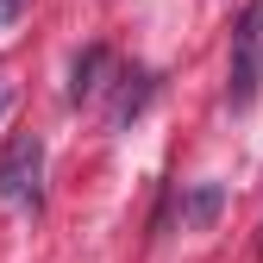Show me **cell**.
<instances>
[{
    "instance_id": "cell-5",
    "label": "cell",
    "mask_w": 263,
    "mask_h": 263,
    "mask_svg": "<svg viewBox=\"0 0 263 263\" xmlns=\"http://www.w3.org/2000/svg\"><path fill=\"white\" fill-rule=\"evenodd\" d=\"M19 7H25V0H0V25H13V19H19Z\"/></svg>"
},
{
    "instance_id": "cell-4",
    "label": "cell",
    "mask_w": 263,
    "mask_h": 263,
    "mask_svg": "<svg viewBox=\"0 0 263 263\" xmlns=\"http://www.w3.org/2000/svg\"><path fill=\"white\" fill-rule=\"evenodd\" d=\"M219 201H226V194H219V182H201V188H194L188 201H182V226H213Z\"/></svg>"
},
{
    "instance_id": "cell-1",
    "label": "cell",
    "mask_w": 263,
    "mask_h": 263,
    "mask_svg": "<svg viewBox=\"0 0 263 263\" xmlns=\"http://www.w3.org/2000/svg\"><path fill=\"white\" fill-rule=\"evenodd\" d=\"M263 88V0H251V7L238 13L232 25V63H226V101H232L238 113L257 101Z\"/></svg>"
},
{
    "instance_id": "cell-6",
    "label": "cell",
    "mask_w": 263,
    "mask_h": 263,
    "mask_svg": "<svg viewBox=\"0 0 263 263\" xmlns=\"http://www.w3.org/2000/svg\"><path fill=\"white\" fill-rule=\"evenodd\" d=\"M7 101H13V88H7V76H0V113H7Z\"/></svg>"
},
{
    "instance_id": "cell-3",
    "label": "cell",
    "mask_w": 263,
    "mask_h": 263,
    "mask_svg": "<svg viewBox=\"0 0 263 263\" xmlns=\"http://www.w3.org/2000/svg\"><path fill=\"white\" fill-rule=\"evenodd\" d=\"M101 76H107V50L101 44H88L76 57V76H69V101H94L101 94Z\"/></svg>"
},
{
    "instance_id": "cell-2",
    "label": "cell",
    "mask_w": 263,
    "mask_h": 263,
    "mask_svg": "<svg viewBox=\"0 0 263 263\" xmlns=\"http://www.w3.org/2000/svg\"><path fill=\"white\" fill-rule=\"evenodd\" d=\"M38 182H44V138L19 132L0 151V201L7 207H38Z\"/></svg>"
}]
</instances>
